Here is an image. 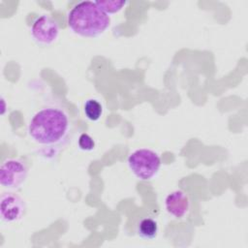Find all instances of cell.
<instances>
[{"label": "cell", "mask_w": 248, "mask_h": 248, "mask_svg": "<svg viewBox=\"0 0 248 248\" xmlns=\"http://www.w3.org/2000/svg\"><path fill=\"white\" fill-rule=\"evenodd\" d=\"M71 121L68 111L59 106H46L30 119L27 132L30 139L44 146L61 144L69 136Z\"/></svg>", "instance_id": "1"}, {"label": "cell", "mask_w": 248, "mask_h": 248, "mask_svg": "<svg viewBox=\"0 0 248 248\" xmlns=\"http://www.w3.org/2000/svg\"><path fill=\"white\" fill-rule=\"evenodd\" d=\"M67 23L75 34L84 38H96L108 28L110 17L95 1H81L69 11Z\"/></svg>", "instance_id": "2"}, {"label": "cell", "mask_w": 248, "mask_h": 248, "mask_svg": "<svg viewBox=\"0 0 248 248\" xmlns=\"http://www.w3.org/2000/svg\"><path fill=\"white\" fill-rule=\"evenodd\" d=\"M127 164L132 173L140 180L153 179L162 165L160 155L149 148H140L133 151L127 158Z\"/></svg>", "instance_id": "3"}, {"label": "cell", "mask_w": 248, "mask_h": 248, "mask_svg": "<svg viewBox=\"0 0 248 248\" xmlns=\"http://www.w3.org/2000/svg\"><path fill=\"white\" fill-rule=\"evenodd\" d=\"M28 166L18 158L6 159L0 168V184L4 188L18 189L26 180Z\"/></svg>", "instance_id": "4"}, {"label": "cell", "mask_w": 248, "mask_h": 248, "mask_svg": "<svg viewBox=\"0 0 248 248\" xmlns=\"http://www.w3.org/2000/svg\"><path fill=\"white\" fill-rule=\"evenodd\" d=\"M30 34L33 41L38 45L47 46L57 41L59 25L50 16L41 15L33 21L30 27Z\"/></svg>", "instance_id": "5"}, {"label": "cell", "mask_w": 248, "mask_h": 248, "mask_svg": "<svg viewBox=\"0 0 248 248\" xmlns=\"http://www.w3.org/2000/svg\"><path fill=\"white\" fill-rule=\"evenodd\" d=\"M26 211L24 200L18 195L8 192L0 198V217L3 222L15 223L21 220Z\"/></svg>", "instance_id": "6"}, {"label": "cell", "mask_w": 248, "mask_h": 248, "mask_svg": "<svg viewBox=\"0 0 248 248\" xmlns=\"http://www.w3.org/2000/svg\"><path fill=\"white\" fill-rule=\"evenodd\" d=\"M165 207L170 216L176 219H181L189 213L191 202L184 191L174 190L166 197Z\"/></svg>", "instance_id": "7"}, {"label": "cell", "mask_w": 248, "mask_h": 248, "mask_svg": "<svg viewBox=\"0 0 248 248\" xmlns=\"http://www.w3.org/2000/svg\"><path fill=\"white\" fill-rule=\"evenodd\" d=\"M158 232V223L151 217H144L140 219L137 224V233L142 239H154L157 236Z\"/></svg>", "instance_id": "8"}, {"label": "cell", "mask_w": 248, "mask_h": 248, "mask_svg": "<svg viewBox=\"0 0 248 248\" xmlns=\"http://www.w3.org/2000/svg\"><path fill=\"white\" fill-rule=\"evenodd\" d=\"M103 106L97 99H87L83 104V112L90 121H98L103 115Z\"/></svg>", "instance_id": "9"}, {"label": "cell", "mask_w": 248, "mask_h": 248, "mask_svg": "<svg viewBox=\"0 0 248 248\" xmlns=\"http://www.w3.org/2000/svg\"><path fill=\"white\" fill-rule=\"evenodd\" d=\"M95 2L108 15L116 14L120 12L128 4L127 1L118 0H98Z\"/></svg>", "instance_id": "10"}, {"label": "cell", "mask_w": 248, "mask_h": 248, "mask_svg": "<svg viewBox=\"0 0 248 248\" xmlns=\"http://www.w3.org/2000/svg\"><path fill=\"white\" fill-rule=\"evenodd\" d=\"M79 149L83 151H92L95 147V141L94 140L86 133L80 134L78 141Z\"/></svg>", "instance_id": "11"}, {"label": "cell", "mask_w": 248, "mask_h": 248, "mask_svg": "<svg viewBox=\"0 0 248 248\" xmlns=\"http://www.w3.org/2000/svg\"><path fill=\"white\" fill-rule=\"evenodd\" d=\"M1 101H2V109H1V114L3 115L5 113V109H6V106H5V99L2 97L1 98Z\"/></svg>", "instance_id": "12"}]
</instances>
